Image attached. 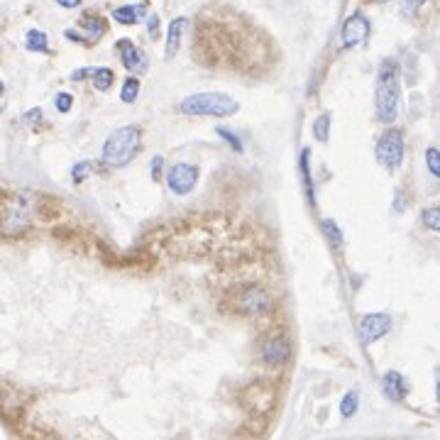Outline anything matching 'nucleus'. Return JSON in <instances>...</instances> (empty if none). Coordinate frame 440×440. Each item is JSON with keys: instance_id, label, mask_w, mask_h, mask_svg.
I'll return each mask as SVG.
<instances>
[{"instance_id": "nucleus-1", "label": "nucleus", "mask_w": 440, "mask_h": 440, "mask_svg": "<svg viewBox=\"0 0 440 440\" xmlns=\"http://www.w3.org/2000/svg\"><path fill=\"white\" fill-rule=\"evenodd\" d=\"M399 64L394 59H384L377 74V86H374V106H377V118L382 123H394L399 113Z\"/></svg>"}, {"instance_id": "nucleus-2", "label": "nucleus", "mask_w": 440, "mask_h": 440, "mask_svg": "<svg viewBox=\"0 0 440 440\" xmlns=\"http://www.w3.org/2000/svg\"><path fill=\"white\" fill-rule=\"evenodd\" d=\"M142 145V130L137 125H123V128L113 130L108 135L106 145H103V164L110 169H123L128 167L132 159L137 157Z\"/></svg>"}, {"instance_id": "nucleus-3", "label": "nucleus", "mask_w": 440, "mask_h": 440, "mask_svg": "<svg viewBox=\"0 0 440 440\" xmlns=\"http://www.w3.org/2000/svg\"><path fill=\"white\" fill-rule=\"evenodd\" d=\"M179 110L191 118H230L240 110V103L228 93H191L179 103Z\"/></svg>"}, {"instance_id": "nucleus-4", "label": "nucleus", "mask_w": 440, "mask_h": 440, "mask_svg": "<svg viewBox=\"0 0 440 440\" xmlns=\"http://www.w3.org/2000/svg\"><path fill=\"white\" fill-rule=\"evenodd\" d=\"M374 154H377V162L382 164L384 169H389V172L399 169L401 162H404V135H401V130L392 128L384 132L377 140Z\"/></svg>"}, {"instance_id": "nucleus-5", "label": "nucleus", "mask_w": 440, "mask_h": 440, "mask_svg": "<svg viewBox=\"0 0 440 440\" xmlns=\"http://www.w3.org/2000/svg\"><path fill=\"white\" fill-rule=\"evenodd\" d=\"M272 304L274 301H272V296L267 294V289H262V286H257V284L245 286L238 296V311L245 313V316H262L264 311L272 308Z\"/></svg>"}, {"instance_id": "nucleus-6", "label": "nucleus", "mask_w": 440, "mask_h": 440, "mask_svg": "<svg viewBox=\"0 0 440 440\" xmlns=\"http://www.w3.org/2000/svg\"><path fill=\"white\" fill-rule=\"evenodd\" d=\"M30 225V211H27V203L22 198H13V201L5 206V218H3V235L5 238H18L27 230Z\"/></svg>"}, {"instance_id": "nucleus-7", "label": "nucleus", "mask_w": 440, "mask_h": 440, "mask_svg": "<svg viewBox=\"0 0 440 440\" xmlns=\"http://www.w3.org/2000/svg\"><path fill=\"white\" fill-rule=\"evenodd\" d=\"M196 181H198V167L196 164H189V162L174 164L167 174V184H169V189H172V194H176V196L191 194Z\"/></svg>"}, {"instance_id": "nucleus-8", "label": "nucleus", "mask_w": 440, "mask_h": 440, "mask_svg": "<svg viewBox=\"0 0 440 440\" xmlns=\"http://www.w3.org/2000/svg\"><path fill=\"white\" fill-rule=\"evenodd\" d=\"M389 330H392V318H389L387 313H367L360 321V338H362V343H367V345L377 343V340L384 338Z\"/></svg>"}, {"instance_id": "nucleus-9", "label": "nucleus", "mask_w": 440, "mask_h": 440, "mask_svg": "<svg viewBox=\"0 0 440 440\" xmlns=\"http://www.w3.org/2000/svg\"><path fill=\"white\" fill-rule=\"evenodd\" d=\"M340 35H343V47L345 49L357 47V44H362L367 40V35H370V20H367L362 13L350 15V18L345 20L343 32H340Z\"/></svg>"}, {"instance_id": "nucleus-10", "label": "nucleus", "mask_w": 440, "mask_h": 440, "mask_svg": "<svg viewBox=\"0 0 440 440\" xmlns=\"http://www.w3.org/2000/svg\"><path fill=\"white\" fill-rule=\"evenodd\" d=\"M291 357V345L286 338H279V335H274V338L264 340L262 345V360L267 362V365H286Z\"/></svg>"}, {"instance_id": "nucleus-11", "label": "nucleus", "mask_w": 440, "mask_h": 440, "mask_svg": "<svg viewBox=\"0 0 440 440\" xmlns=\"http://www.w3.org/2000/svg\"><path fill=\"white\" fill-rule=\"evenodd\" d=\"M118 49H120V59H123L125 69L128 71H147L150 59H147V54L140 52V49H137L130 40H120Z\"/></svg>"}, {"instance_id": "nucleus-12", "label": "nucleus", "mask_w": 440, "mask_h": 440, "mask_svg": "<svg viewBox=\"0 0 440 440\" xmlns=\"http://www.w3.org/2000/svg\"><path fill=\"white\" fill-rule=\"evenodd\" d=\"M382 389H384V396H387L389 401H404L406 396H409V384H406V379L401 377V372H394V370H389L387 374H384Z\"/></svg>"}, {"instance_id": "nucleus-13", "label": "nucleus", "mask_w": 440, "mask_h": 440, "mask_svg": "<svg viewBox=\"0 0 440 440\" xmlns=\"http://www.w3.org/2000/svg\"><path fill=\"white\" fill-rule=\"evenodd\" d=\"M113 20L120 25H135V22L145 20V8L142 5H123V8L113 10Z\"/></svg>"}, {"instance_id": "nucleus-14", "label": "nucleus", "mask_w": 440, "mask_h": 440, "mask_svg": "<svg viewBox=\"0 0 440 440\" xmlns=\"http://www.w3.org/2000/svg\"><path fill=\"white\" fill-rule=\"evenodd\" d=\"M184 27L186 20L184 18H176L169 25V37H167V57H174L179 52V44H181V35H184Z\"/></svg>"}, {"instance_id": "nucleus-15", "label": "nucleus", "mask_w": 440, "mask_h": 440, "mask_svg": "<svg viewBox=\"0 0 440 440\" xmlns=\"http://www.w3.org/2000/svg\"><path fill=\"white\" fill-rule=\"evenodd\" d=\"M91 81H93V88H98V91H108V88L113 86L115 76H113V71L106 69V66H93Z\"/></svg>"}, {"instance_id": "nucleus-16", "label": "nucleus", "mask_w": 440, "mask_h": 440, "mask_svg": "<svg viewBox=\"0 0 440 440\" xmlns=\"http://www.w3.org/2000/svg\"><path fill=\"white\" fill-rule=\"evenodd\" d=\"M84 30L88 35V40H98V37L106 35V20L98 18V15H86L84 18Z\"/></svg>"}, {"instance_id": "nucleus-17", "label": "nucleus", "mask_w": 440, "mask_h": 440, "mask_svg": "<svg viewBox=\"0 0 440 440\" xmlns=\"http://www.w3.org/2000/svg\"><path fill=\"white\" fill-rule=\"evenodd\" d=\"M25 47L30 52H49V40L42 30H30L25 35Z\"/></svg>"}, {"instance_id": "nucleus-18", "label": "nucleus", "mask_w": 440, "mask_h": 440, "mask_svg": "<svg viewBox=\"0 0 440 440\" xmlns=\"http://www.w3.org/2000/svg\"><path fill=\"white\" fill-rule=\"evenodd\" d=\"M140 96V81L137 79H125L123 88H120V101L123 103H135V98Z\"/></svg>"}, {"instance_id": "nucleus-19", "label": "nucleus", "mask_w": 440, "mask_h": 440, "mask_svg": "<svg viewBox=\"0 0 440 440\" xmlns=\"http://www.w3.org/2000/svg\"><path fill=\"white\" fill-rule=\"evenodd\" d=\"M357 409H360V396H357V392H348L340 401V414H343V418H350L357 414Z\"/></svg>"}, {"instance_id": "nucleus-20", "label": "nucleus", "mask_w": 440, "mask_h": 440, "mask_svg": "<svg viewBox=\"0 0 440 440\" xmlns=\"http://www.w3.org/2000/svg\"><path fill=\"white\" fill-rule=\"evenodd\" d=\"M308 159H311V152L304 150V152H301V176H304L306 194H308V198H311V203H313L316 198H313V181H311V167H308Z\"/></svg>"}, {"instance_id": "nucleus-21", "label": "nucleus", "mask_w": 440, "mask_h": 440, "mask_svg": "<svg viewBox=\"0 0 440 440\" xmlns=\"http://www.w3.org/2000/svg\"><path fill=\"white\" fill-rule=\"evenodd\" d=\"M328 130H330V115L323 113L316 120V125H313V135H316L318 142H328Z\"/></svg>"}, {"instance_id": "nucleus-22", "label": "nucleus", "mask_w": 440, "mask_h": 440, "mask_svg": "<svg viewBox=\"0 0 440 440\" xmlns=\"http://www.w3.org/2000/svg\"><path fill=\"white\" fill-rule=\"evenodd\" d=\"M421 220H423V225H426L428 230H436V233H440V208H426Z\"/></svg>"}, {"instance_id": "nucleus-23", "label": "nucleus", "mask_w": 440, "mask_h": 440, "mask_svg": "<svg viewBox=\"0 0 440 440\" xmlns=\"http://www.w3.org/2000/svg\"><path fill=\"white\" fill-rule=\"evenodd\" d=\"M426 167L436 179H440V152L436 150V147H428L426 150Z\"/></svg>"}, {"instance_id": "nucleus-24", "label": "nucleus", "mask_w": 440, "mask_h": 440, "mask_svg": "<svg viewBox=\"0 0 440 440\" xmlns=\"http://www.w3.org/2000/svg\"><path fill=\"white\" fill-rule=\"evenodd\" d=\"M323 230H326L328 240L333 242V245H343V233H340V228H338L335 220H330V218L323 220Z\"/></svg>"}, {"instance_id": "nucleus-25", "label": "nucleus", "mask_w": 440, "mask_h": 440, "mask_svg": "<svg viewBox=\"0 0 440 440\" xmlns=\"http://www.w3.org/2000/svg\"><path fill=\"white\" fill-rule=\"evenodd\" d=\"M216 132H218V137H223V140L228 142V145L233 147L235 152H242V142H240L238 135H233V132H230L228 128H218Z\"/></svg>"}, {"instance_id": "nucleus-26", "label": "nucleus", "mask_w": 440, "mask_h": 440, "mask_svg": "<svg viewBox=\"0 0 440 440\" xmlns=\"http://www.w3.org/2000/svg\"><path fill=\"white\" fill-rule=\"evenodd\" d=\"M88 174H91V162H79L71 172V179H74V184H81Z\"/></svg>"}, {"instance_id": "nucleus-27", "label": "nucleus", "mask_w": 440, "mask_h": 440, "mask_svg": "<svg viewBox=\"0 0 440 440\" xmlns=\"http://www.w3.org/2000/svg\"><path fill=\"white\" fill-rule=\"evenodd\" d=\"M71 106H74V98H71V93H59V96L54 98V108H57L59 113H69Z\"/></svg>"}, {"instance_id": "nucleus-28", "label": "nucleus", "mask_w": 440, "mask_h": 440, "mask_svg": "<svg viewBox=\"0 0 440 440\" xmlns=\"http://www.w3.org/2000/svg\"><path fill=\"white\" fill-rule=\"evenodd\" d=\"M423 3H426V0H401V10H404L406 15H414L421 10Z\"/></svg>"}, {"instance_id": "nucleus-29", "label": "nucleus", "mask_w": 440, "mask_h": 440, "mask_svg": "<svg viewBox=\"0 0 440 440\" xmlns=\"http://www.w3.org/2000/svg\"><path fill=\"white\" fill-rule=\"evenodd\" d=\"M159 27H162V22H159V15H150V18H147V30H150L152 40H157V37H159Z\"/></svg>"}, {"instance_id": "nucleus-30", "label": "nucleus", "mask_w": 440, "mask_h": 440, "mask_svg": "<svg viewBox=\"0 0 440 440\" xmlns=\"http://www.w3.org/2000/svg\"><path fill=\"white\" fill-rule=\"evenodd\" d=\"M162 164H164L162 157H152V179L154 181H159V174H162Z\"/></svg>"}, {"instance_id": "nucleus-31", "label": "nucleus", "mask_w": 440, "mask_h": 440, "mask_svg": "<svg viewBox=\"0 0 440 440\" xmlns=\"http://www.w3.org/2000/svg\"><path fill=\"white\" fill-rule=\"evenodd\" d=\"M91 74H93V66H88V69L74 71V74H71V79H74V81H84V79H91Z\"/></svg>"}, {"instance_id": "nucleus-32", "label": "nucleus", "mask_w": 440, "mask_h": 440, "mask_svg": "<svg viewBox=\"0 0 440 440\" xmlns=\"http://www.w3.org/2000/svg\"><path fill=\"white\" fill-rule=\"evenodd\" d=\"M40 118H42V108H35V110H30V113L25 115L27 123H37Z\"/></svg>"}, {"instance_id": "nucleus-33", "label": "nucleus", "mask_w": 440, "mask_h": 440, "mask_svg": "<svg viewBox=\"0 0 440 440\" xmlns=\"http://www.w3.org/2000/svg\"><path fill=\"white\" fill-rule=\"evenodd\" d=\"M59 5H62V8H66V10H74V8H79L81 5V0H57Z\"/></svg>"}, {"instance_id": "nucleus-34", "label": "nucleus", "mask_w": 440, "mask_h": 440, "mask_svg": "<svg viewBox=\"0 0 440 440\" xmlns=\"http://www.w3.org/2000/svg\"><path fill=\"white\" fill-rule=\"evenodd\" d=\"M436 399H438V404H440V372H438V382H436Z\"/></svg>"}, {"instance_id": "nucleus-35", "label": "nucleus", "mask_w": 440, "mask_h": 440, "mask_svg": "<svg viewBox=\"0 0 440 440\" xmlns=\"http://www.w3.org/2000/svg\"><path fill=\"white\" fill-rule=\"evenodd\" d=\"M374 3H387V0H374Z\"/></svg>"}]
</instances>
